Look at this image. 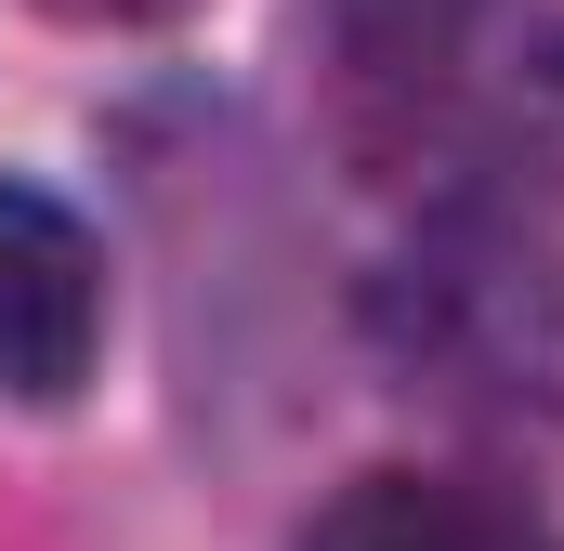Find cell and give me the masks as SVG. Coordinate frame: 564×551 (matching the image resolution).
<instances>
[{
	"instance_id": "cell-3",
	"label": "cell",
	"mask_w": 564,
	"mask_h": 551,
	"mask_svg": "<svg viewBox=\"0 0 564 551\" xmlns=\"http://www.w3.org/2000/svg\"><path fill=\"white\" fill-rule=\"evenodd\" d=\"M106 342V250L66 197L0 184V395L13 408H66L93 381Z\"/></svg>"
},
{
	"instance_id": "cell-4",
	"label": "cell",
	"mask_w": 564,
	"mask_h": 551,
	"mask_svg": "<svg viewBox=\"0 0 564 551\" xmlns=\"http://www.w3.org/2000/svg\"><path fill=\"white\" fill-rule=\"evenodd\" d=\"M302 551H564L525 499H486V486H446V473H368L315 512Z\"/></svg>"
},
{
	"instance_id": "cell-2",
	"label": "cell",
	"mask_w": 564,
	"mask_h": 551,
	"mask_svg": "<svg viewBox=\"0 0 564 551\" xmlns=\"http://www.w3.org/2000/svg\"><path fill=\"white\" fill-rule=\"evenodd\" d=\"M512 0H328V119L355 158H446Z\"/></svg>"
},
{
	"instance_id": "cell-5",
	"label": "cell",
	"mask_w": 564,
	"mask_h": 551,
	"mask_svg": "<svg viewBox=\"0 0 564 551\" xmlns=\"http://www.w3.org/2000/svg\"><path fill=\"white\" fill-rule=\"evenodd\" d=\"M40 13H66V26H158V13H184V0H40Z\"/></svg>"
},
{
	"instance_id": "cell-1",
	"label": "cell",
	"mask_w": 564,
	"mask_h": 551,
	"mask_svg": "<svg viewBox=\"0 0 564 551\" xmlns=\"http://www.w3.org/2000/svg\"><path fill=\"white\" fill-rule=\"evenodd\" d=\"M381 328L394 355L421 368L433 395L459 408H525L564 381V263L539 237V210H499V197H459L421 250L381 289Z\"/></svg>"
}]
</instances>
